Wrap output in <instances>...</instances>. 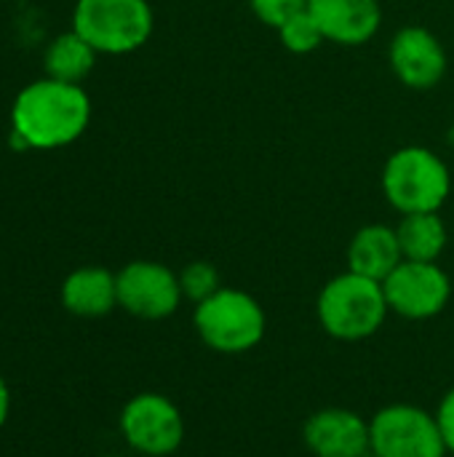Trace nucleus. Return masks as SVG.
<instances>
[{
	"instance_id": "20e7f679",
	"label": "nucleus",
	"mask_w": 454,
	"mask_h": 457,
	"mask_svg": "<svg viewBox=\"0 0 454 457\" xmlns=\"http://www.w3.org/2000/svg\"><path fill=\"white\" fill-rule=\"evenodd\" d=\"M195 335L206 348L222 356H241L257 348L268 332V316L257 297L244 289L219 287L195 305Z\"/></svg>"
},
{
	"instance_id": "423d86ee",
	"label": "nucleus",
	"mask_w": 454,
	"mask_h": 457,
	"mask_svg": "<svg viewBox=\"0 0 454 457\" xmlns=\"http://www.w3.org/2000/svg\"><path fill=\"white\" fill-rule=\"evenodd\" d=\"M126 445L144 457L174 455L185 442V418L179 407L155 391L131 396L118 418Z\"/></svg>"
},
{
	"instance_id": "7ed1b4c3",
	"label": "nucleus",
	"mask_w": 454,
	"mask_h": 457,
	"mask_svg": "<svg viewBox=\"0 0 454 457\" xmlns=\"http://www.w3.org/2000/svg\"><path fill=\"white\" fill-rule=\"evenodd\" d=\"M383 195L404 214L442 212L452 190V174L442 155L423 145H407L391 153L383 166Z\"/></svg>"
},
{
	"instance_id": "9d476101",
	"label": "nucleus",
	"mask_w": 454,
	"mask_h": 457,
	"mask_svg": "<svg viewBox=\"0 0 454 457\" xmlns=\"http://www.w3.org/2000/svg\"><path fill=\"white\" fill-rule=\"evenodd\" d=\"M388 64L409 91H431L447 75L444 43L425 27H401L388 43Z\"/></svg>"
},
{
	"instance_id": "f8f14e48",
	"label": "nucleus",
	"mask_w": 454,
	"mask_h": 457,
	"mask_svg": "<svg viewBox=\"0 0 454 457\" xmlns=\"http://www.w3.org/2000/svg\"><path fill=\"white\" fill-rule=\"evenodd\" d=\"M308 11L326 43L356 48L369 43L383 24L380 0H308Z\"/></svg>"
},
{
	"instance_id": "0eeeda50",
	"label": "nucleus",
	"mask_w": 454,
	"mask_h": 457,
	"mask_svg": "<svg viewBox=\"0 0 454 457\" xmlns=\"http://www.w3.org/2000/svg\"><path fill=\"white\" fill-rule=\"evenodd\" d=\"M375 457H447L436 415L415 404H388L369 420Z\"/></svg>"
},
{
	"instance_id": "2eb2a0df",
	"label": "nucleus",
	"mask_w": 454,
	"mask_h": 457,
	"mask_svg": "<svg viewBox=\"0 0 454 457\" xmlns=\"http://www.w3.org/2000/svg\"><path fill=\"white\" fill-rule=\"evenodd\" d=\"M399 246L404 260L415 262H439V257L447 249L450 233L439 212H423V214H404L396 225Z\"/></svg>"
},
{
	"instance_id": "4468645a",
	"label": "nucleus",
	"mask_w": 454,
	"mask_h": 457,
	"mask_svg": "<svg viewBox=\"0 0 454 457\" xmlns=\"http://www.w3.org/2000/svg\"><path fill=\"white\" fill-rule=\"evenodd\" d=\"M401 262H404V254L399 246L396 228L372 222V225L359 228L348 244V270L367 276V278H375L380 284Z\"/></svg>"
},
{
	"instance_id": "6ab92c4d",
	"label": "nucleus",
	"mask_w": 454,
	"mask_h": 457,
	"mask_svg": "<svg viewBox=\"0 0 454 457\" xmlns=\"http://www.w3.org/2000/svg\"><path fill=\"white\" fill-rule=\"evenodd\" d=\"M252 13L265 24L278 29L284 21H289L294 13L308 8V0H249Z\"/></svg>"
},
{
	"instance_id": "1a4fd4ad",
	"label": "nucleus",
	"mask_w": 454,
	"mask_h": 457,
	"mask_svg": "<svg viewBox=\"0 0 454 457\" xmlns=\"http://www.w3.org/2000/svg\"><path fill=\"white\" fill-rule=\"evenodd\" d=\"M383 292L391 313L407 321H428L447 308L452 297V281L439 262L404 260L383 281Z\"/></svg>"
},
{
	"instance_id": "f03ea898",
	"label": "nucleus",
	"mask_w": 454,
	"mask_h": 457,
	"mask_svg": "<svg viewBox=\"0 0 454 457\" xmlns=\"http://www.w3.org/2000/svg\"><path fill=\"white\" fill-rule=\"evenodd\" d=\"M391 308L383 284L353 270L329 278L316 300V316L324 332L343 343H361L380 332Z\"/></svg>"
},
{
	"instance_id": "4be33fe9",
	"label": "nucleus",
	"mask_w": 454,
	"mask_h": 457,
	"mask_svg": "<svg viewBox=\"0 0 454 457\" xmlns=\"http://www.w3.org/2000/svg\"><path fill=\"white\" fill-rule=\"evenodd\" d=\"M104 457H110V455H104Z\"/></svg>"
},
{
	"instance_id": "dca6fc26",
	"label": "nucleus",
	"mask_w": 454,
	"mask_h": 457,
	"mask_svg": "<svg viewBox=\"0 0 454 457\" xmlns=\"http://www.w3.org/2000/svg\"><path fill=\"white\" fill-rule=\"evenodd\" d=\"M45 78L64 80V83H80L96 62V51L75 32H62L54 37L45 48Z\"/></svg>"
},
{
	"instance_id": "ddd939ff",
	"label": "nucleus",
	"mask_w": 454,
	"mask_h": 457,
	"mask_svg": "<svg viewBox=\"0 0 454 457\" xmlns=\"http://www.w3.org/2000/svg\"><path fill=\"white\" fill-rule=\"evenodd\" d=\"M62 305L78 319H102L118 308V281L115 273L99 265H86L72 270L62 281Z\"/></svg>"
},
{
	"instance_id": "6e6552de",
	"label": "nucleus",
	"mask_w": 454,
	"mask_h": 457,
	"mask_svg": "<svg viewBox=\"0 0 454 457\" xmlns=\"http://www.w3.org/2000/svg\"><path fill=\"white\" fill-rule=\"evenodd\" d=\"M118 308L142 321H163L182 305L179 273L155 260H134L115 273Z\"/></svg>"
},
{
	"instance_id": "a211bd4d",
	"label": "nucleus",
	"mask_w": 454,
	"mask_h": 457,
	"mask_svg": "<svg viewBox=\"0 0 454 457\" xmlns=\"http://www.w3.org/2000/svg\"><path fill=\"white\" fill-rule=\"evenodd\" d=\"M179 287H182V297L198 305V303H203L206 297H211L222 287L219 270L211 262H206V260L187 262L179 270Z\"/></svg>"
},
{
	"instance_id": "f3484780",
	"label": "nucleus",
	"mask_w": 454,
	"mask_h": 457,
	"mask_svg": "<svg viewBox=\"0 0 454 457\" xmlns=\"http://www.w3.org/2000/svg\"><path fill=\"white\" fill-rule=\"evenodd\" d=\"M276 32H278L281 46H284L289 54H300V56L313 54L321 43H326L321 27L316 24V19L310 16L308 8L300 11V13H294L289 21H284Z\"/></svg>"
},
{
	"instance_id": "f257e3e1",
	"label": "nucleus",
	"mask_w": 454,
	"mask_h": 457,
	"mask_svg": "<svg viewBox=\"0 0 454 457\" xmlns=\"http://www.w3.org/2000/svg\"><path fill=\"white\" fill-rule=\"evenodd\" d=\"M91 120V99L80 83L54 78L24 86L11 107V145L19 150H56L75 142Z\"/></svg>"
},
{
	"instance_id": "aec40b11",
	"label": "nucleus",
	"mask_w": 454,
	"mask_h": 457,
	"mask_svg": "<svg viewBox=\"0 0 454 457\" xmlns=\"http://www.w3.org/2000/svg\"><path fill=\"white\" fill-rule=\"evenodd\" d=\"M433 415H436V426L442 431V439H444L447 453L454 455V388H450L442 396V402H439V407H436Z\"/></svg>"
},
{
	"instance_id": "9b49d317",
	"label": "nucleus",
	"mask_w": 454,
	"mask_h": 457,
	"mask_svg": "<svg viewBox=\"0 0 454 457\" xmlns=\"http://www.w3.org/2000/svg\"><path fill=\"white\" fill-rule=\"evenodd\" d=\"M302 442L313 457H367L372 453L369 420L345 407H324L302 426Z\"/></svg>"
},
{
	"instance_id": "412c9836",
	"label": "nucleus",
	"mask_w": 454,
	"mask_h": 457,
	"mask_svg": "<svg viewBox=\"0 0 454 457\" xmlns=\"http://www.w3.org/2000/svg\"><path fill=\"white\" fill-rule=\"evenodd\" d=\"M8 415H11V388H8L5 378L0 375V428L8 423Z\"/></svg>"
},
{
	"instance_id": "39448f33",
	"label": "nucleus",
	"mask_w": 454,
	"mask_h": 457,
	"mask_svg": "<svg viewBox=\"0 0 454 457\" xmlns=\"http://www.w3.org/2000/svg\"><path fill=\"white\" fill-rule=\"evenodd\" d=\"M155 27L147 0H78L72 29L96 54H131L142 48Z\"/></svg>"
}]
</instances>
